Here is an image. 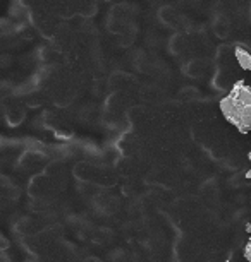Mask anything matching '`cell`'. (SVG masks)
Masks as SVG:
<instances>
[{"mask_svg":"<svg viewBox=\"0 0 251 262\" xmlns=\"http://www.w3.org/2000/svg\"><path fill=\"white\" fill-rule=\"evenodd\" d=\"M219 106L225 120L241 134L251 132V88L243 79L236 82L229 95L220 100Z\"/></svg>","mask_w":251,"mask_h":262,"instance_id":"obj_1","label":"cell"},{"mask_svg":"<svg viewBox=\"0 0 251 262\" xmlns=\"http://www.w3.org/2000/svg\"><path fill=\"white\" fill-rule=\"evenodd\" d=\"M244 257H246V260L251 262V238L248 240V244L244 247Z\"/></svg>","mask_w":251,"mask_h":262,"instance_id":"obj_3","label":"cell"},{"mask_svg":"<svg viewBox=\"0 0 251 262\" xmlns=\"http://www.w3.org/2000/svg\"><path fill=\"white\" fill-rule=\"evenodd\" d=\"M248 160L251 161V151H249V155H248ZM246 179H249V180H251V170L246 171Z\"/></svg>","mask_w":251,"mask_h":262,"instance_id":"obj_4","label":"cell"},{"mask_svg":"<svg viewBox=\"0 0 251 262\" xmlns=\"http://www.w3.org/2000/svg\"><path fill=\"white\" fill-rule=\"evenodd\" d=\"M234 53H236V58H238V63L241 66V69L251 72V53L248 50H244V48H241V47L236 48Z\"/></svg>","mask_w":251,"mask_h":262,"instance_id":"obj_2","label":"cell"},{"mask_svg":"<svg viewBox=\"0 0 251 262\" xmlns=\"http://www.w3.org/2000/svg\"><path fill=\"white\" fill-rule=\"evenodd\" d=\"M246 231H248V233L251 235V223H248V225H246Z\"/></svg>","mask_w":251,"mask_h":262,"instance_id":"obj_5","label":"cell"}]
</instances>
